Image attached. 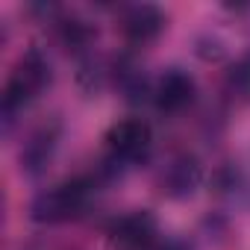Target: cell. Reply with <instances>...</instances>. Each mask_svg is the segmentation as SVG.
I'll return each instance as SVG.
<instances>
[{
    "label": "cell",
    "mask_w": 250,
    "mask_h": 250,
    "mask_svg": "<svg viewBox=\"0 0 250 250\" xmlns=\"http://www.w3.org/2000/svg\"><path fill=\"white\" fill-rule=\"evenodd\" d=\"M50 83V62L47 56L39 50V47H27L12 71H9V80L3 85V121L12 124L18 112H24Z\"/></svg>",
    "instance_id": "obj_1"
},
{
    "label": "cell",
    "mask_w": 250,
    "mask_h": 250,
    "mask_svg": "<svg viewBox=\"0 0 250 250\" xmlns=\"http://www.w3.org/2000/svg\"><path fill=\"white\" fill-rule=\"evenodd\" d=\"M94 197V180L91 177H71L56 186L42 188L33 197L30 218L39 224H65L80 218Z\"/></svg>",
    "instance_id": "obj_2"
},
{
    "label": "cell",
    "mask_w": 250,
    "mask_h": 250,
    "mask_svg": "<svg viewBox=\"0 0 250 250\" xmlns=\"http://www.w3.org/2000/svg\"><path fill=\"white\" fill-rule=\"evenodd\" d=\"M153 130L145 118H121L106 133V156L112 165H136L150 156Z\"/></svg>",
    "instance_id": "obj_3"
},
{
    "label": "cell",
    "mask_w": 250,
    "mask_h": 250,
    "mask_svg": "<svg viewBox=\"0 0 250 250\" xmlns=\"http://www.w3.org/2000/svg\"><path fill=\"white\" fill-rule=\"evenodd\" d=\"M109 241L118 250H159L165 238L150 212H130L109 227Z\"/></svg>",
    "instance_id": "obj_4"
},
{
    "label": "cell",
    "mask_w": 250,
    "mask_h": 250,
    "mask_svg": "<svg viewBox=\"0 0 250 250\" xmlns=\"http://www.w3.org/2000/svg\"><path fill=\"white\" fill-rule=\"evenodd\" d=\"M150 94H153V106L162 115H180L194 103L197 83H194V77L188 71L168 68V71H162L156 77V83L150 85Z\"/></svg>",
    "instance_id": "obj_5"
},
{
    "label": "cell",
    "mask_w": 250,
    "mask_h": 250,
    "mask_svg": "<svg viewBox=\"0 0 250 250\" xmlns=\"http://www.w3.org/2000/svg\"><path fill=\"white\" fill-rule=\"evenodd\" d=\"M118 27L130 44H147L165 30V15L153 3H133L121 9Z\"/></svg>",
    "instance_id": "obj_6"
},
{
    "label": "cell",
    "mask_w": 250,
    "mask_h": 250,
    "mask_svg": "<svg viewBox=\"0 0 250 250\" xmlns=\"http://www.w3.org/2000/svg\"><path fill=\"white\" fill-rule=\"evenodd\" d=\"M197 180H200L197 162H194L191 156H177V159H171V162L165 165V171H162V177H159V186H162V191L171 194V197H186V194L194 191Z\"/></svg>",
    "instance_id": "obj_7"
},
{
    "label": "cell",
    "mask_w": 250,
    "mask_h": 250,
    "mask_svg": "<svg viewBox=\"0 0 250 250\" xmlns=\"http://www.w3.org/2000/svg\"><path fill=\"white\" fill-rule=\"evenodd\" d=\"M53 147H56V130H50V127L36 130L33 139L27 142V147L21 150V168H27V171H39L42 165H47Z\"/></svg>",
    "instance_id": "obj_8"
},
{
    "label": "cell",
    "mask_w": 250,
    "mask_h": 250,
    "mask_svg": "<svg viewBox=\"0 0 250 250\" xmlns=\"http://www.w3.org/2000/svg\"><path fill=\"white\" fill-rule=\"evenodd\" d=\"M227 94L232 100H250V53H244L227 71Z\"/></svg>",
    "instance_id": "obj_9"
}]
</instances>
